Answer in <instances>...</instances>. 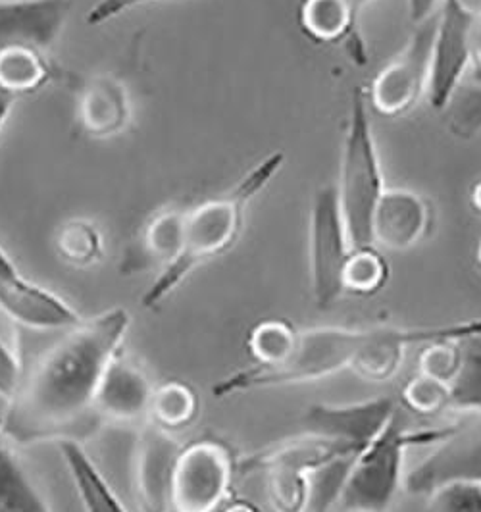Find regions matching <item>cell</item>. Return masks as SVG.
Segmentation results:
<instances>
[{"instance_id": "cell-1", "label": "cell", "mask_w": 481, "mask_h": 512, "mask_svg": "<svg viewBox=\"0 0 481 512\" xmlns=\"http://www.w3.org/2000/svg\"><path fill=\"white\" fill-rule=\"evenodd\" d=\"M131 324L126 308H108L51 345L22 376L0 418V436L10 443L81 441L99 420L95 397L110 360L122 351Z\"/></svg>"}, {"instance_id": "cell-2", "label": "cell", "mask_w": 481, "mask_h": 512, "mask_svg": "<svg viewBox=\"0 0 481 512\" xmlns=\"http://www.w3.org/2000/svg\"><path fill=\"white\" fill-rule=\"evenodd\" d=\"M283 164L285 153L274 151L258 160L226 195L185 208L179 255L158 272L143 295V307H160L203 264L228 253L243 231L247 208L278 176Z\"/></svg>"}, {"instance_id": "cell-3", "label": "cell", "mask_w": 481, "mask_h": 512, "mask_svg": "<svg viewBox=\"0 0 481 512\" xmlns=\"http://www.w3.org/2000/svg\"><path fill=\"white\" fill-rule=\"evenodd\" d=\"M456 424L408 428L401 409L358 455L343 487V512H387L405 487L406 457L414 447H433L455 432Z\"/></svg>"}, {"instance_id": "cell-4", "label": "cell", "mask_w": 481, "mask_h": 512, "mask_svg": "<svg viewBox=\"0 0 481 512\" xmlns=\"http://www.w3.org/2000/svg\"><path fill=\"white\" fill-rule=\"evenodd\" d=\"M335 187L353 249L374 247V212L387 183L370 118V104L362 87L353 89L351 95V112L341 154V178Z\"/></svg>"}, {"instance_id": "cell-5", "label": "cell", "mask_w": 481, "mask_h": 512, "mask_svg": "<svg viewBox=\"0 0 481 512\" xmlns=\"http://www.w3.org/2000/svg\"><path fill=\"white\" fill-rule=\"evenodd\" d=\"M370 328L318 326L299 332L293 357L278 368H245L214 384V397H231L256 389L314 384L351 368Z\"/></svg>"}, {"instance_id": "cell-6", "label": "cell", "mask_w": 481, "mask_h": 512, "mask_svg": "<svg viewBox=\"0 0 481 512\" xmlns=\"http://www.w3.org/2000/svg\"><path fill=\"white\" fill-rule=\"evenodd\" d=\"M353 245L341 214L335 185H322L312 195L308 220V266L312 299L320 310L331 308L343 295V272Z\"/></svg>"}, {"instance_id": "cell-7", "label": "cell", "mask_w": 481, "mask_h": 512, "mask_svg": "<svg viewBox=\"0 0 481 512\" xmlns=\"http://www.w3.org/2000/svg\"><path fill=\"white\" fill-rule=\"evenodd\" d=\"M435 27L437 12L414 26L403 51L372 79L366 91L370 110L383 118H401L428 95Z\"/></svg>"}, {"instance_id": "cell-8", "label": "cell", "mask_w": 481, "mask_h": 512, "mask_svg": "<svg viewBox=\"0 0 481 512\" xmlns=\"http://www.w3.org/2000/svg\"><path fill=\"white\" fill-rule=\"evenodd\" d=\"M476 8L466 0H441L431 51L428 97L437 112L455 101L466 74H470V29Z\"/></svg>"}, {"instance_id": "cell-9", "label": "cell", "mask_w": 481, "mask_h": 512, "mask_svg": "<svg viewBox=\"0 0 481 512\" xmlns=\"http://www.w3.org/2000/svg\"><path fill=\"white\" fill-rule=\"evenodd\" d=\"M233 462L228 451L214 441H197L179 453L172 512H218L228 499Z\"/></svg>"}, {"instance_id": "cell-10", "label": "cell", "mask_w": 481, "mask_h": 512, "mask_svg": "<svg viewBox=\"0 0 481 512\" xmlns=\"http://www.w3.org/2000/svg\"><path fill=\"white\" fill-rule=\"evenodd\" d=\"M393 397H374L356 403H316L301 416L303 436L360 453L397 414Z\"/></svg>"}, {"instance_id": "cell-11", "label": "cell", "mask_w": 481, "mask_h": 512, "mask_svg": "<svg viewBox=\"0 0 481 512\" xmlns=\"http://www.w3.org/2000/svg\"><path fill=\"white\" fill-rule=\"evenodd\" d=\"M0 310L31 330H68L81 320L51 289L27 280L0 245Z\"/></svg>"}, {"instance_id": "cell-12", "label": "cell", "mask_w": 481, "mask_h": 512, "mask_svg": "<svg viewBox=\"0 0 481 512\" xmlns=\"http://www.w3.org/2000/svg\"><path fill=\"white\" fill-rule=\"evenodd\" d=\"M449 480H481V414L470 424H456L451 436L433 445L430 455L406 472L405 487L424 497Z\"/></svg>"}, {"instance_id": "cell-13", "label": "cell", "mask_w": 481, "mask_h": 512, "mask_svg": "<svg viewBox=\"0 0 481 512\" xmlns=\"http://www.w3.org/2000/svg\"><path fill=\"white\" fill-rule=\"evenodd\" d=\"M181 445L170 432L145 426L133 453V486L141 512H172V484Z\"/></svg>"}, {"instance_id": "cell-14", "label": "cell", "mask_w": 481, "mask_h": 512, "mask_svg": "<svg viewBox=\"0 0 481 512\" xmlns=\"http://www.w3.org/2000/svg\"><path fill=\"white\" fill-rule=\"evenodd\" d=\"M430 201L406 187H387L374 212V247L391 253H406L420 245L431 230Z\"/></svg>"}, {"instance_id": "cell-15", "label": "cell", "mask_w": 481, "mask_h": 512, "mask_svg": "<svg viewBox=\"0 0 481 512\" xmlns=\"http://www.w3.org/2000/svg\"><path fill=\"white\" fill-rule=\"evenodd\" d=\"M70 10V0H0V51L51 49L68 24Z\"/></svg>"}, {"instance_id": "cell-16", "label": "cell", "mask_w": 481, "mask_h": 512, "mask_svg": "<svg viewBox=\"0 0 481 512\" xmlns=\"http://www.w3.org/2000/svg\"><path fill=\"white\" fill-rule=\"evenodd\" d=\"M152 385L149 376L122 357V351L110 360L102 374L95 397V412L99 420L129 424L149 416Z\"/></svg>"}, {"instance_id": "cell-17", "label": "cell", "mask_w": 481, "mask_h": 512, "mask_svg": "<svg viewBox=\"0 0 481 512\" xmlns=\"http://www.w3.org/2000/svg\"><path fill=\"white\" fill-rule=\"evenodd\" d=\"M77 120L85 135L112 139L131 122V101L126 85L114 76L87 79L77 97Z\"/></svg>"}, {"instance_id": "cell-18", "label": "cell", "mask_w": 481, "mask_h": 512, "mask_svg": "<svg viewBox=\"0 0 481 512\" xmlns=\"http://www.w3.org/2000/svg\"><path fill=\"white\" fill-rule=\"evenodd\" d=\"M299 27L318 45H347L353 62L366 64L368 51L360 33V16L349 0H303Z\"/></svg>"}, {"instance_id": "cell-19", "label": "cell", "mask_w": 481, "mask_h": 512, "mask_svg": "<svg viewBox=\"0 0 481 512\" xmlns=\"http://www.w3.org/2000/svg\"><path fill=\"white\" fill-rule=\"evenodd\" d=\"M60 453L85 512H127L81 441H60Z\"/></svg>"}, {"instance_id": "cell-20", "label": "cell", "mask_w": 481, "mask_h": 512, "mask_svg": "<svg viewBox=\"0 0 481 512\" xmlns=\"http://www.w3.org/2000/svg\"><path fill=\"white\" fill-rule=\"evenodd\" d=\"M183 220L185 208H168L152 216L145 226L139 241V256L129 258L133 270L141 268H166L181 249L183 239Z\"/></svg>"}, {"instance_id": "cell-21", "label": "cell", "mask_w": 481, "mask_h": 512, "mask_svg": "<svg viewBox=\"0 0 481 512\" xmlns=\"http://www.w3.org/2000/svg\"><path fill=\"white\" fill-rule=\"evenodd\" d=\"M52 77L45 51L35 47H12L0 51V91L16 101L41 91Z\"/></svg>"}, {"instance_id": "cell-22", "label": "cell", "mask_w": 481, "mask_h": 512, "mask_svg": "<svg viewBox=\"0 0 481 512\" xmlns=\"http://www.w3.org/2000/svg\"><path fill=\"white\" fill-rule=\"evenodd\" d=\"M0 512H52L24 462L0 436Z\"/></svg>"}, {"instance_id": "cell-23", "label": "cell", "mask_w": 481, "mask_h": 512, "mask_svg": "<svg viewBox=\"0 0 481 512\" xmlns=\"http://www.w3.org/2000/svg\"><path fill=\"white\" fill-rule=\"evenodd\" d=\"M460 366L449 384V410L481 414V333L460 339Z\"/></svg>"}, {"instance_id": "cell-24", "label": "cell", "mask_w": 481, "mask_h": 512, "mask_svg": "<svg viewBox=\"0 0 481 512\" xmlns=\"http://www.w3.org/2000/svg\"><path fill=\"white\" fill-rule=\"evenodd\" d=\"M54 249L66 264L89 268L104 255V239L99 226L91 220L72 218L54 233Z\"/></svg>"}, {"instance_id": "cell-25", "label": "cell", "mask_w": 481, "mask_h": 512, "mask_svg": "<svg viewBox=\"0 0 481 512\" xmlns=\"http://www.w3.org/2000/svg\"><path fill=\"white\" fill-rule=\"evenodd\" d=\"M299 343V332L281 320H264L256 324L247 347L260 368H278L293 357Z\"/></svg>"}, {"instance_id": "cell-26", "label": "cell", "mask_w": 481, "mask_h": 512, "mask_svg": "<svg viewBox=\"0 0 481 512\" xmlns=\"http://www.w3.org/2000/svg\"><path fill=\"white\" fill-rule=\"evenodd\" d=\"M197 412H199V399L189 385L168 382V384L154 387L151 409H149V416L154 426L166 432L179 430L191 424Z\"/></svg>"}, {"instance_id": "cell-27", "label": "cell", "mask_w": 481, "mask_h": 512, "mask_svg": "<svg viewBox=\"0 0 481 512\" xmlns=\"http://www.w3.org/2000/svg\"><path fill=\"white\" fill-rule=\"evenodd\" d=\"M387 276H389L387 262L381 256L378 247L353 249V253L345 264L343 287H345V293L349 291L355 295H372L385 285Z\"/></svg>"}, {"instance_id": "cell-28", "label": "cell", "mask_w": 481, "mask_h": 512, "mask_svg": "<svg viewBox=\"0 0 481 512\" xmlns=\"http://www.w3.org/2000/svg\"><path fill=\"white\" fill-rule=\"evenodd\" d=\"M424 512H481V480H449L430 489Z\"/></svg>"}, {"instance_id": "cell-29", "label": "cell", "mask_w": 481, "mask_h": 512, "mask_svg": "<svg viewBox=\"0 0 481 512\" xmlns=\"http://www.w3.org/2000/svg\"><path fill=\"white\" fill-rule=\"evenodd\" d=\"M447 110V129L456 139L470 141L481 135V85L460 89Z\"/></svg>"}, {"instance_id": "cell-30", "label": "cell", "mask_w": 481, "mask_h": 512, "mask_svg": "<svg viewBox=\"0 0 481 512\" xmlns=\"http://www.w3.org/2000/svg\"><path fill=\"white\" fill-rule=\"evenodd\" d=\"M460 341L441 339L424 345L418 357V374L449 385L460 366Z\"/></svg>"}, {"instance_id": "cell-31", "label": "cell", "mask_w": 481, "mask_h": 512, "mask_svg": "<svg viewBox=\"0 0 481 512\" xmlns=\"http://www.w3.org/2000/svg\"><path fill=\"white\" fill-rule=\"evenodd\" d=\"M403 403L418 414H435L449 410V385L416 374L403 389Z\"/></svg>"}, {"instance_id": "cell-32", "label": "cell", "mask_w": 481, "mask_h": 512, "mask_svg": "<svg viewBox=\"0 0 481 512\" xmlns=\"http://www.w3.org/2000/svg\"><path fill=\"white\" fill-rule=\"evenodd\" d=\"M22 362L12 345L0 337V397L10 399L22 380Z\"/></svg>"}, {"instance_id": "cell-33", "label": "cell", "mask_w": 481, "mask_h": 512, "mask_svg": "<svg viewBox=\"0 0 481 512\" xmlns=\"http://www.w3.org/2000/svg\"><path fill=\"white\" fill-rule=\"evenodd\" d=\"M152 2H160V0H99L95 6L89 8L85 20L89 26H102V24H108V22L124 16L135 8L147 6Z\"/></svg>"}, {"instance_id": "cell-34", "label": "cell", "mask_w": 481, "mask_h": 512, "mask_svg": "<svg viewBox=\"0 0 481 512\" xmlns=\"http://www.w3.org/2000/svg\"><path fill=\"white\" fill-rule=\"evenodd\" d=\"M470 74L481 85V8H476L470 29Z\"/></svg>"}, {"instance_id": "cell-35", "label": "cell", "mask_w": 481, "mask_h": 512, "mask_svg": "<svg viewBox=\"0 0 481 512\" xmlns=\"http://www.w3.org/2000/svg\"><path fill=\"white\" fill-rule=\"evenodd\" d=\"M439 4L441 0H406V10L412 26H418L431 18L437 12Z\"/></svg>"}, {"instance_id": "cell-36", "label": "cell", "mask_w": 481, "mask_h": 512, "mask_svg": "<svg viewBox=\"0 0 481 512\" xmlns=\"http://www.w3.org/2000/svg\"><path fill=\"white\" fill-rule=\"evenodd\" d=\"M14 103H16L14 97H10L8 93L0 91V133H2V129L6 126L12 110H14Z\"/></svg>"}, {"instance_id": "cell-37", "label": "cell", "mask_w": 481, "mask_h": 512, "mask_svg": "<svg viewBox=\"0 0 481 512\" xmlns=\"http://www.w3.org/2000/svg\"><path fill=\"white\" fill-rule=\"evenodd\" d=\"M470 205L478 214H481V178L474 181V185L470 189Z\"/></svg>"}, {"instance_id": "cell-38", "label": "cell", "mask_w": 481, "mask_h": 512, "mask_svg": "<svg viewBox=\"0 0 481 512\" xmlns=\"http://www.w3.org/2000/svg\"><path fill=\"white\" fill-rule=\"evenodd\" d=\"M218 512H258L254 507H251L249 503H233V505H229L226 509H222V511Z\"/></svg>"}, {"instance_id": "cell-39", "label": "cell", "mask_w": 481, "mask_h": 512, "mask_svg": "<svg viewBox=\"0 0 481 512\" xmlns=\"http://www.w3.org/2000/svg\"><path fill=\"white\" fill-rule=\"evenodd\" d=\"M351 2V6H353V10H355L358 16H362V12L368 8V6H372L376 0H349Z\"/></svg>"}, {"instance_id": "cell-40", "label": "cell", "mask_w": 481, "mask_h": 512, "mask_svg": "<svg viewBox=\"0 0 481 512\" xmlns=\"http://www.w3.org/2000/svg\"><path fill=\"white\" fill-rule=\"evenodd\" d=\"M476 258H478V264H480V268H481V241H480V245H478V253H476Z\"/></svg>"}]
</instances>
